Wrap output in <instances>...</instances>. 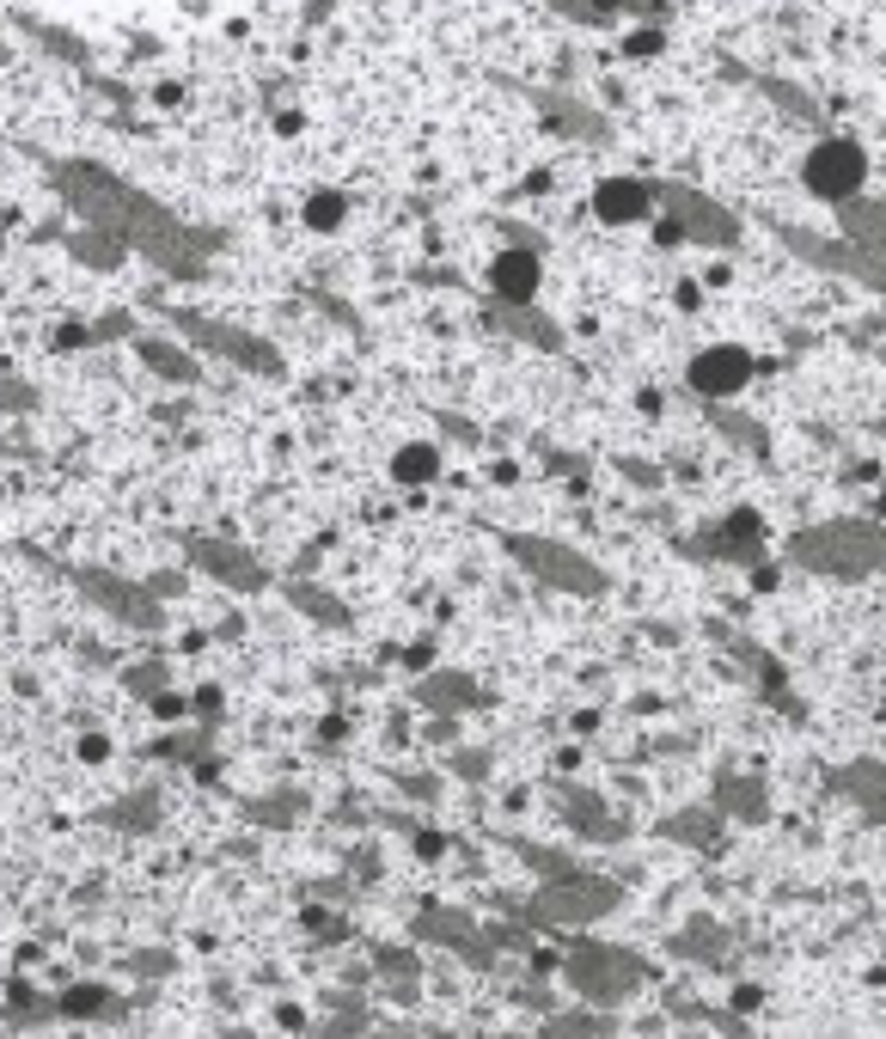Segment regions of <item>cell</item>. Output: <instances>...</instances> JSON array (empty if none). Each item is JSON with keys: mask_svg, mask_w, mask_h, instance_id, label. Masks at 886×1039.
Masks as SVG:
<instances>
[{"mask_svg": "<svg viewBox=\"0 0 886 1039\" xmlns=\"http://www.w3.org/2000/svg\"><path fill=\"white\" fill-rule=\"evenodd\" d=\"M789 557L801 569L838 575V581H862V575L881 569V527L874 520H825L789 539Z\"/></svg>", "mask_w": 886, "mask_h": 1039, "instance_id": "6da1fadb", "label": "cell"}, {"mask_svg": "<svg viewBox=\"0 0 886 1039\" xmlns=\"http://www.w3.org/2000/svg\"><path fill=\"white\" fill-rule=\"evenodd\" d=\"M569 984L581 991V1003L593 1008H611L623 996H636L648 984V966L630 954V947H611V942H575L569 947V961H562Z\"/></svg>", "mask_w": 886, "mask_h": 1039, "instance_id": "7a4b0ae2", "label": "cell"}, {"mask_svg": "<svg viewBox=\"0 0 886 1039\" xmlns=\"http://www.w3.org/2000/svg\"><path fill=\"white\" fill-rule=\"evenodd\" d=\"M611 905H618V886H611L606 874L569 869L562 881H550V886L532 893L526 917H538V923H550V930H569V923H593V917H606Z\"/></svg>", "mask_w": 886, "mask_h": 1039, "instance_id": "3957f363", "label": "cell"}, {"mask_svg": "<svg viewBox=\"0 0 886 1039\" xmlns=\"http://www.w3.org/2000/svg\"><path fill=\"white\" fill-rule=\"evenodd\" d=\"M508 551L520 563H526L538 581H550L557 593H606V575L593 569L587 557H575V551H562V544L550 539H526V532H508Z\"/></svg>", "mask_w": 886, "mask_h": 1039, "instance_id": "277c9868", "label": "cell"}, {"mask_svg": "<svg viewBox=\"0 0 886 1039\" xmlns=\"http://www.w3.org/2000/svg\"><path fill=\"white\" fill-rule=\"evenodd\" d=\"M74 581L98 612H110V618L129 624V630H159V624H166V605L141 588V581H123V575H110V569H80Z\"/></svg>", "mask_w": 886, "mask_h": 1039, "instance_id": "5b68a950", "label": "cell"}, {"mask_svg": "<svg viewBox=\"0 0 886 1039\" xmlns=\"http://www.w3.org/2000/svg\"><path fill=\"white\" fill-rule=\"evenodd\" d=\"M869 178V154L855 147V141H820L801 166V184L813 190L820 202H850Z\"/></svg>", "mask_w": 886, "mask_h": 1039, "instance_id": "8992f818", "label": "cell"}, {"mask_svg": "<svg viewBox=\"0 0 886 1039\" xmlns=\"http://www.w3.org/2000/svg\"><path fill=\"white\" fill-rule=\"evenodd\" d=\"M691 391L697 398H733V391L752 379V355L740 349V342H716V349H697L691 355Z\"/></svg>", "mask_w": 886, "mask_h": 1039, "instance_id": "52a82bcc", "label": "cell"}, {"mask_svg": "<svg viewBox=\"0 0 886 1039\" xmlns=\"http://www.w3.org/2000/svg\"><path fill=\"white\" fill-rule=\"evenodd\" d=\"M190 563H196V569H208L215 581H227V588H239V593H264V588H269V569L251 557V551H239V544L190 539Z\"/></svg>", "mask_w": 886, "mask_h": 1039, "instance_id": "ba28073f", "label": "cell"}, {"mask_svg": "<svg viewBox=\"0 0 886 1039\" xmlns=\"http://www.w3.org/2000/svg\"><path fill=\"white\" fill-rule=\"evenodd\" d=\"M416 935H428V942H440V947H452L465 966H489L496 961V947L483 942V930L471 923L465 911H422L416 917Z\"/></svg>", "mask_w": 886, "mask_h": 1039, "instance_id": "9c48e42d", "label": "cell"}, {"mask_svg": "<svg viewBox=\"0 0 886 1039\" xmlns=\"http://www.w3.org/2000/svg\"><path fill=\"white\" fill-rule=\"evenodd\" d=\"M709 557H728V563H747V569H758L764 563V520L752 508L728 514L716 532H709Z\"/></svg>", "mask_w": 886, "mask_h": 1039, "instance_id": "30bf717a", "label": "cell"}, {"mask_svg": "<svg viewBox=\"0 0 886 1039\" xmlns=\"http://www.w3.org/2000/svg\"><path fill=\"white\" fill-rule=\"evenodd\" d=\"M489 288H496V300H508V306H532V294H538V251H526V245L496 251Z\"/></svg>", "mask_w": 886, "mask_h": 1039, "instance_id": "8fae6325", "label": "cell"}, {"mask_svg": "<svg viewBox=\"0 0 886 1039\" xmlns=\"http://www.w3.org/2000/svg\"><path fill=\"white\" fill-rule=\"evenodd\" d=\"M648 184L642 178H599V190H593V215L606 220V227H636L642 215H648Z\"/></svg>", "mask_w": 886, "mask_h": 1039, "instance_id": "7c38bea8", "label": "cell"}, {"mask_svg": "<svg viewBox=\"0 0 886 1039\" xmlns=\"http://www.w3.org/2000/svg\"><path fill=\"white\" fill-rule=\"evenodd\" d=\"M416 703L422 710H440V715H459V710H477L483 691H477V679H465V673H428V679L416 685Z\"/></svg>", "mask_w": 886, "mask_h": 1039, "instance_id": "4fadbf2b", "label": "cell"}, {"mask_svg": "<svg viewBox=\"0 0 886 1039\" xmlns=\"http://www.w3.org/2000/svg\"><path fill=\"white\" fill-rule=\"evenodd\" d=\"M660 838L684 844V850H716V844H721V820H716V807H684V813L660 820Z\"/></svg>", "mask_w": 886, "mask_h": 1039, "instance_id": "5bb4252c", "label": "cell"}, {"mask_svg": "<svg viewBox=\"0 0 886 1039\" xmlns=\"http://www.w3.org/2000/svg\"><path fill=\"white\" fill-rule=\"evenodd\" d=\"M562 807H569V825H575L581 838H618V820L606 813V801H599L593 789H569Z\"/></svg>", "mask_w": 886, "mask_h": 1039, "instance_id": "9a60e30c", "label": "cell"}, {"mask_svg": "<svg viewBox=\"0 0 886 1039\" xmlns=\"http://www.w3.org/2000/svg\"><path fill=\"white\" fill-rule=\"evenodd\" d=\"M832 789L855 795V801L881 820V759H855V764H843V771H832Z\"/></svg>", "mask_w": 886, "mask_h": 1039, "instance_id": "2e32d148", "label": "cell"}, {"mask_svg": "<svg viewBox=\"0 0 886 1039\" xmlns=\"http://www.w3.org/2000/svg\"><path fill=\"white\" fill-rule=\"evenodd\" d=\"M300 220H306L312 233H337L342 220H349V196H342V190H312Z\"/></svg>", "mask_w": 886, "mask_h": 1039, "instance_id": "e0dca14e", "label": "cell"}, {"mask_svg": "<svg viewBox=\"0 0 886 1039\" xmlns=\"http://www.w3.org/2000/svg\"><path fill=\"white\" fill-rule=\"evenodd\" d=\"M721 813H740V820H764V795L752 776H721V795H716Z\"/></svg>", "mask_w": 886, "mask_h": 1039, "instance_id": "ac0fdd59", "label": "cell"}, {"mask_svg": "<svg viewBox=\"0 0 886 1039\" xmlns=\"http://www.w3.org/2000/svg\"><path fill=\"white\" fill-rule=\"evenodd\" d=\"M435 471H440V447H428V440H416V447H404L391 459V478L398 483H428Z\"/></svg>", "mask_w": 886, "mask_h": 1039, "instance_id": "d6986e66", "label": "cell"}, {"mask_svg": "<svg viewBox=\"0 0 886 1039\" xmlns=\"http://www.w3.org/2000/svg\"><path fill=\"white\" fill-rule=\"evenodd\" d=\"M672 954H684V961H716L721 954V935H716V923H691L684 935H672Z\"/></svg>", "mask_w": 886, "mask_h": 1039, "instance_id": "ffe728a7", "label": "cell"}, {"mask_svg": "<svg viewBox=\"0 0 886 1039\" xmlns=\"http://www.w3.org/2000/svg\"><path fill=\"white\" fill-rule=\"evenodd\" d=\"M105 825H135V832L159 825V795H129L123 807H105Z\"/></svg>", "mask_w": 886, "mask_h": 1039, "instance_id": "44dd1931", "label": "cell"}, {"mask_svg": "<svg viewBox=\"0 0 886 1039\" xmlns=\"http://www.w3.org/2000/svg\"><path fill=\"white\" fill-rule=\"evenodd\" d=\"M593 1034H611L606 1015H557L550 1022V1039H593Z\"/></svg>", "mask_w": 886, "mask_h": 1039, "instance_id": "7402d4cb", "label": "cell"}, {"mask_svg": "<svg viewBox=\"0 0 886 1039\" xmlns=\"http://www.w3.org/2000/svg\"><path fill=\"white\" fill-rule=\"evenodd\" d=\"M288 600H294V605H306V612H312L318 624H349V612H342L337 600H318V588H294Z\"/></svg>", "mask_w": 886, "mask_h": 1039, "instance_id": "603a6c76", "label": "cell"}, {"mask_svg": "<svg viewBox=\"0 0 886 1039\" xmlns=\"http://www.w3.org/2000/svg\"><path fill=\"white\" fill-rule=\"evenodd\" d=\"M141 355L154 361V367L166 373V379H190V361H178V355L166 349V342H141Z\"/></svg>", "mask_w": 886, "mask_h": 1039, "instance_id": "cb8c5ba5", "label": "cell"}, {"mask_svg": "<svg viewBox=\"0 0 886 1039\" xmlns=\"http://www.w3.org/2000/svg\"><path fill=\"white\" fill-rule=\"evenodd\" d=\"M251 820H294L300 813V795H281V801H245Z\"/></svg>", "mask_w": 886, "mask_h": 1039, "instance_id": "d4e9b609", "label": "cell"}, {"mask_svg": "<svg viewBox=\"0 0 886 1039\" xmlns=\"http://www.w3.org/2000/svg\"><path fill=\"white\" fill-rule=\"evenodd\" d=\"M62 1008H68V1015H105L110 996H105V991H68V996H62Z\"/></svg>", "mask_w": 886, "mask_h": 1039, "instance_id": "484cf974", "label": "cell"}, {"mask_svg": "<svg viewBox=\"0 0 886 1039\" xmlns=\"http://www.w3.org/2000/svg\"><path fill=\"white\" fill-rule=\"evenodd\" d=\"M129 685H135L141 698H159V691H166V667H159V661H147V667L129 673Z\"/></svg>", "mask_w": 886, "mask_h": 1039, "instance_id": "4316f807", "label": "cell"}, {"mask_svg": "<svg viewBox=\"0 0 886 1039\" xmlns=\"http://www.w3.org/2000/svg\"><path fill=\"white\" fill-rule=\"evenodd\" d=\"M716 422H721V428H733V435L747 440V447H752V452H764V435H758V428H752V422H740V416H728V410H716Z\"/></svg>", "mask_w": 886, "mask_h": 1039, "instance_id": "83f0119b", "label": "cell"}, {"mask_svg": "<svg viewBox=\"0 0 886 1039\" xmlns=\"http://www.w3.org/2000/svg\"><path fill=\"white\" fill-rule=\"evenodd\" d=\"M80 759H86V764H105V759H110V740H105V734H86V740H80Z\"/></svg>", "mask_w": 886, "mask_h": 1039, "instance_id": "f1b7e54d", "label": "cell"}, {"mask_svg": "<svg viewBox=\"0 0 886 1039\" xmlns=\"http://www.w3.org/2000/svg\"><path fill=\"white\" fill-rule=\"evenodd\" d=\"M654 239H660V245H684V220H679V215H667L660 227H654Z\"/></svg>", "mask_w": 886, "mask_h": 1039, "instance_id": "f546056e", "label": "cell"}, {"mask_svg": "<svg viewBox=\"0 0 886 1039\" xmlns=\"http://www.w3.org/2000/svg\"><path fill=\"white\" fill-rule=\"evenodd\" d=\"M416 850L422 856H440V850H447V838H440V832H416Z\"/></svg>", "mask_w": 886, "mask_h": 1039, "instance_id": "4dcf8cb0", "label": "cell"}, {"mask_svg": "<svg viewBox=\"0 0 886 1039\" xmlns=\"http://www.w3.org/2000/svg\"><path fill=\"white\" fill-rule=\"evenodd\" d=\"M630 49H636V56H654V49H660V32H636V37H630Z\"/></svg>", "mask_w": 886, "mask_h": 1039, "instance_id": "1f68e13d", "label": "cell"}, {"mask_svg": "<svg viewBox=\"0 0 886 1039\" xmlns=\"http://www.w3.org/2000/svg\"><path fill=\"white\" fill-rule=\"evenodd\" d=\"M276 129H281V135H300V129H306V117H300V110H281Z\"/></svg>", "mask_w": 886, "mask_h": 1039, "instance_id": "d6a6232c", "label": "cell"}, {"mask_svg": "<svg viewBox=\"0 0 886 1039\" xmlns=\"http://www.w3.org/2000/svg\"><path fill=\"white\" fill-rule=\"evenodd\" d=\"M459 771H465V776H483V771H489V759H483V752H465V759H459Z\"/></svg>", "mask_w": 886, "mask_h": 1039, "instance_id": "836d02e7", "label": "cell"}, {"mask_svg": "<svg viewBox=\"0 0 886 1039\" xmlns=\"http://www.w3.org/2000/svg\"><path fill=\"white\" fill-rule=\"evenodd\" d=\"M752 581H758V593H770V588H777V569H770V563H758V569H752Z\"/></svg>", "mask_w": 886, "mask_h": 1039, "instance_id": "e575fe53", "label": "cell"}, {"mask_svg": "<svg viewBox=\"0 0 886 1039\" xmlns=\"http://www.w3.org/2000/svg\"><path fill=\"white\" fill-rule=\"evenodd\" d=\"M0 410H25V391H19V386H0Z\"/></svg>", "mask_w": 886, "mask_h": 1039, "instance_id": "d590c367", "label": "cell"}]
</instances>
